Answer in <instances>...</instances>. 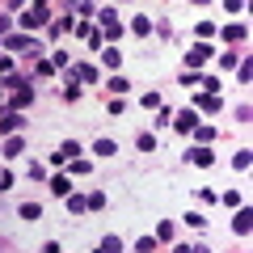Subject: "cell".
Here are the masks:
<instances>
[{"label": "cell", "instance_id": "1", "mask_svg": "<svg viewBox=\"0 0 253 253\" xmlns=\"http://www.w3.org/2000/svg\"><path fill=\"white\" fill-rule=\"evenodd\" d=\"M17 26H21V34H34V30H46L51 26V4H26L21 9V17H17Z\"/></svg>", "mask_w": 253, "mask_h": 253}, {"label": "cell", "instance_id": "2", "mask_svg": "<svg viewBox=\"0 0 253 253\" xmlns=\"http://www.w3.org/2000/svg\"><path fill=\"white\" fill-rule=\"evenodd\" d=\"M4 51H17V55H30V59H42V51H46V46L42 42H34V34H9V38H4Z\"/></svg>", "mask_w": 253, "mask_h": 253}, {"label": "cell", "instance_id": "3", "mask_svg": "<svg viewBox=\"0 0 253 253\" xmlns=\"http://www.w3.org/2000/svg\"><path fill=\"white\" fill-rule=\"evenodd\" d=\"M207 59H215V46H211V42H194L186 51V72H199Z\"/></svg>", "mask_w": 253, "mask_h": 253}, {"label": "cell", "instance_id": "4", "mask_svg": "<svg viewBox=\"0 0 253 253\" xmlns=\"http://www.w3.org/2000/svg\"><path fill=\"white\" fill-rule=\"evenodd\" d=\"M30 101H34V81H30V84H21L17 93H9V97H4V106H9V110H17V114H21V110H26Z\"/></svg>", "mask_w": 253, "mask_h": 253}, {"label": "cell", "instance_id": "5", "mask_svg": "<svg viewBox=\"0 0 253 253\" xmlns=\"http://www.w3.org/2000/svg\"><path fill=\"white\" fill-rule=\"evenodd\" d=\"M194 114H219V110H224V101L219 97H211V93H194Z\"/></svg>", "mask_w": 253, "mask_h": 253}, {"label": "cell", "instance_id": "6", "mask_svg": "<svg viewBox=\"0 0 253 253\" xmlns=\"http://www.w3.org/2000/svg\"><path fill=\"white\" fill-rule=\"evenodd\" d=\"M21 126H26V114H17V110H4L0 114V135H17Z\"/></svg>", "mask_w": 253, "mask_h": 253}, {"label": "cell", "instance_id": "7", "mask_svg": "<svg viewBox=\"0 0 253 253\" xmlns=\"http://www.w3.org/2000/svg\"><path fill=\"white\" fill-rule=\"evenodd\" d=\"M173 126H177L181 135H190V131H194V126H199V114H194V110H177V114H173Z\"/></svg>", "mask_w": 253, "mask_h": 253}, {"label": "cell", "instance_id": "8", "mask_svg": "<svg viewBox=\"0 0 253 253\" xmlns=\"http://www.w3.org/2000/svg\"><path fill=\"white\" fill-rule=\"evenodd\" d=\"M68 72H72L76 81H84V84H97V81H101V72H97V68H93V63H72Z\"/></svg>", "mask_w": 253, "mask_h": 253}, {"label": "cell", "instance_id": "9", "mask_svg": "<svg viewBox=\"0 0 253 253\" xmlns=\"http://www.w3.org/2000/svg\"><path fill=\"white\" fill-rule=\"evenodd\" d=\"M215 34L224 38V42H232V46H236V42H245V38H249V30H245L241 21H232V26H224V30H215Z\"/></svg>", "mask_w": 253, "mask_h": 253}, {"label": "cell", "instance_id": "10", "mask_svg": "<svg viewBox=\"0 0 253 253\" xmlns=\"http://www.w3.org/2000/svg\"><path fill=\"white\" fill-rule=\"evenodd\" d=\"M249 228H253L249 207H236V215H232V232H236V236H249Z\"/></svg>", "mask_w": 253, "mask_h": 253}, {"label": "cell", "instance_id": "11", "mask_svg": "<svg viewBox=\"0 0 253 253\" xmlns=\"http://www.w3.org/2000/svg\"><path fill=\"white\" fill-rule=\"evenodd\" d=\"M46 186H51V194H55V199H68V194H72V177H63V173H55V177L46 181Z\"/></svg>", "mask_w": 253, "mask_h": 253}, {"label": "cell", "instance_id": "12", "mask_svg": "<svg viewBox=\"0 0 253 253\" xmlns=\"http://www.w3.org/2000/svg\"><path fill=\"white\" fill-rule=\"evenodd\" d=\"M21 152H26V144H21V135H9L4 144H0V156H9V161H13V156H21Z\"/></svg>", "mask_w": 253, "mask_h": 253}, {"label": "cell", "instance_id": "13", "mask_svg": "<svg viewBox=\"0 0 253 253\" xmlns=\"http://www.w3.org/2000/svg\"><path fill=\"white\" fill-rule=\"evenodd\" d=\"M72 13V9H68ZM68 13H63L59 21H51V26H46V38H59V34H68V30H72V17H68Z\"/></svg>", "mask_w": 253, "mask_h": 253}, {"label": "cell", "instance_id": "14", "mask_svg": "<svg viewBox=\"0 0 253 253\" xmlns=\"http://www.w3.org/2000/svg\"><path fill=\"white\" fill-rule=\"evenodd\" d=\"M97 21H101V30L118 26V9H114V4H101V9H97Z\"/></svg>", "mask_w": 253, "mask_h": 253}, {"label": "cell", "instance_id": "15", "mask_svg": "<svg viewBox=\"0 0 253 253\" xmlns=\"http://www.w3.org/2000/svg\"><path fill=\"white\" fill-rule=\"evenodd\" d=\"M59 93H63V101H76V97H81V84H76V76H72V72L63 76V89H59Z\"/></svg>", "mask_w": 253, "mask_h": 253}, {"label": "cell", "instance_id": "16", "mask_svg": "<svg viewBox=\"0 0 253 253\" xmlns=\"http://www.w3.org/2000/svg\"><path fill=\"white\" fill-rule=\"evenodd\" d=\"M106 89H110V97H123V93L131 89V81H126V76H110V81H106Z\"/></svg>", "mask_w": 253, "mask_h": 253}, {"label": "cell", "instance_id": "17", "mask_svg": "<svg viewBox=\"0 0 253 253\" xmlns=\"http://www.w3.org/2000/svg\"><path fill=\"white\" fill-rule=\"evenodd\" d=\"M131 30H135V38H148V34H152V17H144V13H135V21H131Z\"/></svg>", "mask_w": 253, "mask_h": 253}, {"label": "cell", "instance_id": "18", "mask_svg": "<svg viewBox=\"0 0 253 253\" xmlns=\"http://www.w3.org/2000/svg\"><path fill=\"white\" fill-rule=\"evenodd\" d=\"M190 135L199 139V148H207L211 139H215V126H203V123H199V126H194V131H190Z\"/></svg>", "mask_w": 253, "mask_h": 253}, {"label": "cell", "instance_id": "19", "mask_svg": "<svg viewBox=\"0 0 253 253\" xmlns=\"http://www.w3.org/2000/svg\"><path fill=\"white\" fill-rule=\"evenodd\" d=\"M81 152H84V148L76 144V139H63V144H59V156H63V161H76Z\"/></svg>", "mask_w": 253, "mask_h": 253}, {"label": "cell", "instance_id": "20", "mask_svg": "<svg viewBox=\"0 0 253 253\" xmlns=\"http://www.w3.org/2000/svg\"><path fill=\"white\" fill-rule=\"evenodd\" d=\"M190 161L207 169V165H215V152H211V148H194V152H190Z\"/></svg>", "mask_w": 253, "mask_h": 253}, {"label": "cell", "instance_id": "21", "mask_svg": "<svg viewBox=\"0 0 253 253\" xmlns=\"http://www.w3.org/2000/svg\"><path fill=\"white\" fill-rule=\"evenodd\" d=\"M17 215L34 224V219H42V207H38V203H21V207H17Z\"/></svg>", "mask_w": 253, "mask_h": 253}, {"label": "cell", "instance_id": "22", "mask_svg": "<svg viewBox=\"0 0 253 253\" xmlns=\"http://www.w3.org/2000/svg\"><path fill=\"white\" fill-rule=\"evenodd\" d=\"M97 253H123V236H101Z\"/></svg>", "mask_w": 253, "mask_h": 253}, {"label": "cell", "instance_id": "23", "mask_svg": "<svg viewBox=\"0 0 253 253\" xmlns=\"http://www.w3.org/2000/svg\"><path fill=\"white\" fill-rule=\"evenodd\" d=\"M63 203H68V211H72V215H84V211H89V207H84V194H76V190H72Z\"/></svg>", "mask_w": 253, "mask_h": 253}, {"label": "cell", "instance_id": "24", "mask_svg": "<svg viewBox=\"0 0 253 253\" xmlns=\"http://www.w3.org/2000/svg\"><path fill=\"white\" fill-rule=\"evenodd\" d=\"M93 152H97V156H114L118 144H114V139H101V135H97V139H93Z\"/></svg>", "mask_w": 253, "mask_h": 253}, {"label": "cell", "instance_id": "25", "mask_svg": "<svg viewBox=\"0 0 253 253\" xmlns=\"http://www.w3.org/2000/svg\"><path fill=\"white\" fill-rule=\"evenodd\" d=\"M249 165H253L249 148H241V152H232V169H236V173H245V169H249Z\"/></svg>", "mask_w": 253, "mask_h": 253}, {"label": "cell", "instance_id": "26", "mask_svg": "<svg viewBox=\"0 0 253 253\" xmlns=\"http://www.w3.org/2000/svg\"><path fill=\"white\" fill-rule=\"evenodd\" d=\"M84 207H89V211H106V194H101V190L84 194Z\"/></svg>", "mask_w": 253, "mask_h": 253}, {"label": "cell", "instance_id": "27", "mask_svg": "<svg viewBox=\"0 0 253 253\" xmlns=\"http://www.w3.org/2000/svg\"><path fill=\"white\" fill-rule=\"evenodd\" d=\"M194 38H199V42L215 38V21H199V26H194Z\"/></svg>", "mask_w": 253, "mask_h": 253}, {"label": "cell", "instance_id": "28", "mask_svg": "<svg viewBox=\"0 0 253 253\" xmlns=\"http://www.w3.org/2000/svg\"><path fill=\"white\" fill-rule=\"evenodd\" d=\"M203 93H211V97H219V89H224V81H219V76H203Z\"/></svg>", "mask_w": 253, "mask_h": 253}, {"label": "cell", "instance_id": "29", "mask_svg": "<svg viewBox=\"0 0 253 253\" xmlns=\"http://www.w3.org/2000/svg\"><path fill=\"white\" fill-rule=\"evenodd\" d=\"M139 106H144V110H161L165 101H161V93H156V89H148L144 97H139Z\"/></svg>", "mask_w": 253, "mask_h": 253}, {"label": "cell", "instance_id": "30", "mask_svg": "<svg viewBox=\"0 0 253 253\" xmlns=\"http://www.w3.org/2000/svg\"><path fill=\"white\" fill-rule=\"evenodd\" d=\"M194 199H199L203 207H211V203H219V194H215V190H207V186H199V190H194Z\"/></svg>", "mask_w": 253, "mask_h": 253}, {"label": "cell", "instance_id": "31", "mask_svg": "<svg viewBox=\"0 0 253 253\" xmlns=\"http://www.w3.org/2000/svg\"><path fill=\"white\" fill-rule=\"evenodd\" d=\"M101 63H106V68H118V63H123V55H118L114 46H101Z\"/></svg>", "mask_w": 253, "mask_h": 253}, {"label": "cell", "instance_id": "32", "mask_svg": "<svg viewBox=\"0 0 253 253\" xmlns=\"http://www.w3.org/2000/svg\"><path fill=\"white\" fill-rule=\"evenodd\" d=\"M173 236H177V228H173L169 219H161V224H156V241H173Z\"/></svg>", "mask_w": 253, "mask_h": 253}, {"label": "cell", "instance_id": "33", "mask_svg": "<svg viewBox=\"0 0 253 253\" xmlns=\"http://www.w3.org/2000/svg\"><path fill=\"white\" fill-rule=\"evenodd\" d=\"M169 123H173V110H169V106H161V110H156V118H152V126L161 131V126H169Z\"/></svg>", "mask_w": 253, "mask_h": 253}, {"label": "cell", "instance_id": "34", "mask_svg": "<svg viewBox=\"0 0 253 253\" xmlns=\"http://www.w3.org/2000/svg\"><path fill=\"white\" fill-rule=\"evenodd\" d=\"M135 148H139V152H156V135H152V131H144V135L135 139Z\"/></svg>", "mask_w": 253, "mask_h": 253}, {"label": "cell", "instance_id": "35", "mask_svg": "<svg viewBox=\"0 0 253 253\" xmlns=\"http://www.w3.org/2000/svg\"><path fill=\"white\" fill-rule=\"evenodd\" d=\"M241 59H245L241 51H224V55H219V63H224V68H236V63H241Z\"/></svg>", "mask_w": 253, "mask_h": 253}, {"label": "cell", "instance_id": "36", "mask_svg": "<svg viewBox=\"0 0 253 253\" xmlns=\"http://www.w3.org/2000/svg\"><path fill=\"white\" fill-rule=\"evenodd\" d=\"M72 34H76V38H93V21H76Z\"/></svg>", "mask_w": 253, "mask_h": 253}, {"label": "cell", "instance_id": "37", "mask_svg": "<svg viewBox=\"0 0 253 253\" xmlns=\"http://www.w3.org/2000/svg\"><path fill=\"white\" fill-rule=\"evenodd\" d=\"M13 68H17V63H13V55H0V81H4V76H13Z\"/></svg>", "mask_w": 253, "mask_h": 253}, {"label": "cell", "instance_id": "38", "mask_svg": "<svg viewBox=\"0 0 253 253\" xmlns=\"http://www.w3.org/2000/svg\"><path fill=\"white\" fill-rule=\"evenodd\" d=\"M51 63H55V72H59V68H72V59H68V51H55V55H51Z\"/></svg>", "mask_w": 253, "mask_h": 253}, {"label": "cell", "instance_id": "39", "mask_svg": "<svg viewBox=\"0 0 253 253\" xmlns=\"http://www.w3.org/2000/svg\"><path fill=\"white\" fill-rule=\"evenodd\" d=\"M186 224H190V228H207V215H203V211H190Z\"/></svg>", "mask_w": 253, "mask_h": 253}, {"label": "cell", "instance_id": "40", "mask_svg": "<svg viewBox=\"0 0 253 253\" xmlns=\"http://www.w3.org/2000/svg\"><path fill=\"white\" fill-rule=\"evenodd\" d=\"M34 72H38V76H55V63H51V59H38Z\"/></svg>", "mask_w": 253, "mask_h": 253}, {"label": "cell", "instance_id": "41", "mask_svg": "<svg viewBox=\"0 0 253 253\" xmlns=\"http://www.w3.org/2000/svg\"><path fill=\"white\" fill-rule=\"evenodd\" d=\"M93 169V165L89 161H81V156H76V161H72V177H84V173H89Z\"/></svg>", "mask_w": 253, "mask_h": 253}, {"label": "cell", "instance_id": "42", "mask_svg": "<svg viewBox=\"0 0 253 253\" xmlns=\"http://www.w3.org/2000/svg\"><path fill=\"white\" fill-rule=\"evenodd\" d=\"M135 249H139V253H152V249H156V236H139Z\"/></svg>", "mask_w": 253, "mask_h": 253}, {"label": "cell", "instance_id": "43", "mask_svg": "<svg viewBox=\"0 0 253 253\" xmlns=\"http://www.w3.org/2000/svg\"><path fill=\"white\" fill-rule=\"evenodd\" d=\"M152 30H156V34H161V38H173V26H169V21H165V17H161V21H152Z\"/></svg>", "mask_w": 253, "mask_h": 253}, {"label": "cell", "instance_id": "44", "mask_svg": "<svg viewBox=\"0 0 253 253\" xmlns=\"http://www.w3.org/2000/svg\"><path fill=\"white\" fill-rule=\"evenodd\" d=\"M219 203H224V207H241V194H236V190H228V194H219Z\"/></svg>", "mask_w": 253, "mask_h": 253}, {"label": "cell", "instance_id": "45", "mask_svg": "<svg viewBox=\"0 0 253 253\" xmlns=\"http://www.w3.org/2000/svg\"><path fill=\"white\" fill-rule=\"evenodd\" d=\"M9 190H13V173L0 169V194H9Z\"/></svg>", "mask_w": 253, "mask_h": 253}, {"label": "cell", "instance_id": "46", "mask_svg": "<svg viewBox=\"0 0 253 253\" xmlns=\"http://www.w3.org/2000/svg\"><path fill=\"white\" fill-rule=\"evenodd\" d=\"M249 76H253V63H249V55L241 59V84H249Z\"/></svg>", "mask_w": 253, "mask_h": 253}, {"label": "cell", "instance_id": "47", "mask_svg": "<svg viewBox=\"0 0 253 253\" xmlns=\"http://www.w3.org/2000/svg\"><path fill=\"white\" fill-rule=\"evenodd\" d=\"M42 177H46V169L38 161H30V181H42Z\"/></svg>", "mask_w": 253, "mask_h": 253}, {"label": "cell", "instance_id": "48", "mask_svg": "<svg viewBox=\"0 0 253 253\" xmlns=\"http://www.w3.org/2000/svg\"><path fill=\"white\" fill-rule=\"evenodd\" d=\"M106 110H110V114H123L126 106H123V97H110V101H106Z\"/></svg>", "mask_w": 253, "mask_h": 253}, {"label": "cell", "instance_id": "49", "mask_svg": "<svg viewBox=\"0 0 253 253\" xmlns=\"http://www.w3.org/2000/svg\"><path fill=\"white\" fill-rule=\"evenodd\" d=\"M9 30H13V17H0V42L9 38Z\"/></svg>", "mask_w": 253, "mask_h": 253}, {"label": "cell", "instance_id": "50", "mask_svg": "<svg viewBox=\"0 0 253 253\" xmlns=\"http://www.w3.org/2000/svg\"><path fill=\"white\" fill-rule=\"evenodd\" d=\"M190 253H211V249H207V245H190Z\"/></svg>", "mask_w": 253, "mask_h": 253}, {"label": "cell", "instance_id": "51", "mask_svg": "<svg viewBox=\"0 0 253 253\" xmlns=\"http://www.w3.org/2000/svg\"><path fill=\"white\" fill-rule=\"evenodd\" d=\"M0 253H4V249H0Z\"/></svg>", "mask_w": 253, "mask_h": 253}]
</instances>
